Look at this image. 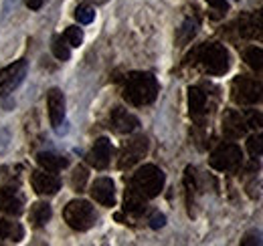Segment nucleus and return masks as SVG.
<instances>
[{"mask_svg":"<svg viewBox=\"0 0 263 246\" xmlns=\"http://www.w3.org/2000/svg\"><path fill=\"white\" fill-rule=\"evenodd\" d=\"M158 95V81L152 73H130L124 85V99L134 107L154 103Z\"/></svg>","mask_w":263,"mask_h":246,"instance_id":"obj_1","label":"nucleus"},{"mask_svg":"<svg viewBox=\"0 0 263 246\" xmlns=\"http://www.w3.org/2000/svg\"><path fill=\"white\" fill-rule=\"evenodd\" d=\"M191 57H197V61L202 65V69L209 73V75H225L229 71V53L223 45L219 43H211V45H204L197 49Z\"/></svg>","mask_w":263,"mask_h":246,"instance_id":"obj_2","label":"nucleus"},{"mask_svg":"<svg viewBox=\"0 0 263 246\" xmlns=\"http://www.w3.org/2000/svg\"><path fill=\"white\" fill-rule=\"evenodd\" d=\"M164 182H166L164 172H162L158 166H154V163H146V166H142V168L134 174V178H132V188L138 190L144 198H156V196L162 192Z\"/></svg>","mask_w":263,"mask_h":246,"instance_id":"obj_3","label":"nucleus"},{"mask_svg":"<svg viewBox=\"0 0 263 246\" xmlns=\"http://www.w3.org/2000/svg\"><path fill=\"white\" fill-rule=\"evenodd\" d=\"M63 218H65V222L73 230L85 232V230H89L96 224L98 214H96L93 206L87 200H73V202H69L65 206Z\"/></svg>","mask_w":263,"mask_h":246,"instance_id":"obj_4","label":"nucleus"},{"mask_svg":"<svg viewBox=\"0 0 263 246\" xmlns=\"http://www.w3.org/2000/svg\"><path fill=\"white\" fill-rule=\"evenodd\" d=\"M243 161L241 148L237 144H221L213 154H211V168L217 172H235Z\"/></svg>","mask_w":263,"mask_h":246,"instance_id":"obj_5","label":"nucleus"},{"mask_svg":"<svg viewBox=\"0 0 263 246\" xmlns=\"http://www.w3.org/2000/svg\"><path fill=\"white\" fill-rule=\"evenodd\" d=\"M233 101L239 105H253L263 99V85L251 77H237L231 85Z\"/></svg>","mask_w":263,"mask_h":246,"instance_id":"obj_6","label":"nucleus"},{"mask_svg":"<svg viewBox=\"0 0 263 246\" xmlns=\"http://www.w3.org/2000/svg\"><path fill=\"white\" fill-rule=\"evenodd\" d=\"M146 154H148V139L144 135L128 139L120 152V161H118L120 170H130L132 166H136Z\"/></svg>","mask_w":263,"mask_h":246,"instance_id":"obj_7","label":"nucleus"},{"mask_svg":"<svg viewBox=\"0 0 263 246\" xmlns=\"http://www.w3.org/2000/svg\"><path fill=\"white\" fill-rule=\"evenodd\" d=\"M27 75V61H14L12 65L0 69V97L12 93Z\"/></svg>","mask_w":263,"mask_h":246,"instance_id":"obj_8","label":"nucleus"},{"mask_svg":"<svg viewBox=\"0 0 263 246\" xmlns=\"http://www.w3.org/2000/svg\"><path fill=\"white\" fill-rule=\"evenodd\" d=\"M111 154H114L111 141L107 137H99L98 141L93 144L91 152L87 154V161L96 170H105L109 166V161H111Z\"/></svg>","mask_w":263,"mask_h":246,"instance_id":"obj_9","label":"nucleus"},{"mask_svg":"<svg viewBox=\"0 0 263 246\" xmlns=\"http://www.w3.org/2000/svg\"><path fill=\"white\" fill-rule=\"evenodd\" d=\"M0 212L8 216L23 214V198L16 186H4L0 190Z\"/></svg>","mask_w":263,"mask_h":246,"instance_id":"obj_10","label":"nucleus"},{"mask_svg":"<svg viewBox=\"0 0 263 246\" xmlns=\"http://www.w3.org/2000/svg\"><path fill=\"white\" fill-rule=\"evenodd\" d=\"M91 198L99 202L101 206H116V186L109 178H98L93 184H91Z\"/></svg>","mask_w":263,"mask_h":246,"instance_id":"obj_11","label":"nucleus"},{"mask_svg":"<svg viewBox=\"0 0 263 246\" xmlns=\"http://www.w3.org/2000/svg\"><path fill=\"white\" fill-rule=\"evenodd\" d=\"M31 184H33L34 192L36 194H43V196H53L61 190V180L57 176H53V172H34L33 178H31Z\"/></svg>","mask_w":263,"mask_h":246,"instance_id":"obj_12","label":"nucleus"},{"mask_svg":"<svg viewBox=\"0 0 263 246\" xmlns=\"http://www.w3.org/2000/svg\"><path fill=\"white\" fill-rule=\"evenodd\" d=\"M138 125H140L138 117L128 113V111L122 109V107H116V109L111 111V115H109V127H111L116 133H132Z\"/></svg>","mask_w":263,"mask_h":246,"instance_id":"obj_13","label":"nucleus"},{"mask_svg":"<svg viewBox=\"0 0 263 246\" xmlns=\"http://www.w3.org/2000/svg\"><path fill=\"white\" fill-rule=\"evenodd\" d=\"M47 105H49V117L51 125L59 127L65 119V97L59 89H51L47 95Z\"/></svg>","mask_w":263,"mask_h":246,"instance_id":"obj_14","label":"nucleus"},{"mask_svg":"<svg viewBox=\"0 0 263 246\" xmlns=\"http://www.w3.org/2000/svg\"><path fill=\"white\" fill-rule=\"evenodd\" d=\"M247 121H245V117L239 113V111H227L225 115H223V131H225V135L231 137V139H237V137H241V135H245L247 133Z\"/></svg>","mask_w":263,"mask_h":246,"instance_id":"obj_15","label":"nucleus"},{"mask_svg":"<svg viewBox=\"0 0 263 246\" xmlns=\"http://www.w3.org/2000/svg\"><path fill=\"white\" fill-rule=\"evenodd\" d=\"M239 32L247 38H257L263 40V20L253 16V14H247V16H241L239 20Z\"/></svg>","mask_w":263,"mask_h":246,"instance_id":"obj_16","label":"nucleus"},{"mask_svg":"<svg viewBox=\"0 0 263 246\" xmlns=\"http://www.w3.org/2000/svg\"><path fill=\"white\" fill-rule=\"evenodd\" d=\"M146 200L148 198H144L138 190H134V188H128L126 190V212H130L134 216H140L146 212Z\"/></svg>","mask_w":263,"mask_h":246,"instance_id":"obj_17","label":"nucleus"},{"mask_svg":"<svg viewBox=\"0 0 263 246\" xmlns=\"http://www.w3.org/2000/svg\"><path fill=\"white\" fill-rule=\"evenodd\" d=\"M36 161H39V166H41L43 170H47V172H59V170L67 168V163H69L67 157L49 154V152H43V154L36 155Z\"/></svg>","mask_w":263,"mask_h":246,"instance_id":"obj_18","label":"nucleus"},{"mask_svg":"<svg viewBox=\"0 0 263 246\" xmlns=\"http://www.w3.org/2000/svg\"><path fill=\"white\" fill-rule=\"evenodd\" d=\"M204 107H206V95L202 89L198 87H191L189 89V109H191V115L198 117L204 113Z\"/></svg>","mask_w":263,"mask_h":246,"instance_id":"obj_19","label":"nucleus"},{"mask_svg":"<svg viewBox=\"0 0 263 246\" xmlns=\"http://www.w3.org/2000/svg\"><path fill=\"white\" fill-rule=\"evenodd\" d=\"M23 234H25L23 232V226L0 218V242L2 240H14V242H18L23 238Z\"/></svg>","mask_w":263,"mask_h":246,"instance_id":"obj_20","label":"nucleus"},{"mask_svg":"<svg viewBox=\"0 0 263 246\" xmlns=\"http://www.w3.org/2000/svg\"><path fill=\"white\" fill-rule=\"evenodd\" d=\"M243 57H245V63H247L253 71L263 73V49H259V47H251V49L245 51Z\"/></svg>","mask_w":263,"mask_h":246,"instance_id":"obj_21","label":"nucleus"},{"mask_svg":"<svg viewBox=\"0 0 263 246\" xmlns=\"http://www.w3.org/2000/svg\"><path fill=\"white\" fill-rule=\"evenodd\" d=\"M31 220L34 224H47L51 220V206L47 202H39L33 206V212H31Z\"/></svg>","mask_w":263,"mask_h":246,"instance_id":"obj_22","label":"nucleus"},{"mask_svg":"<svg viewBox=\"0 0 263 246\" xmlns=\"http://www.w3.org/2000/svg\"><path fill=\"white\" fill-rule=\"evenodd\" d=\"M53 55H55L59 61H67V59H69L71 51H69V45H67V40L63 36H57V38L53 40Z\"/></svg>","mask_w":263,"mask_h":246,"instance_id":"obj_23","label":"nucleus"},{"mask_svg":"<svg viewBox=\"0 0 263 246\" xmlns=\"http://www.w3.org/2000/svg\"><path fill=\"white\" fill-rule=\"evenodd\" d=\"M71 184L75 188V192H83L85 190V184H87V170L83 166H77L75 168V174L71 178Z\"/></svg>","mask_w":263,"mask_h":246,"instance_id":"obj_24","label":"nucleus"},{"mask_svg":"<svg viewBox=\"0 0 263 246\" xmlns=\"http://www.w3.org/2000/svg\"><path fill=\"white\" fill-rule=\"evenodd\" d=\"M247 152L251 154V157H259V155H263V133L251 135V137L247 139Z\"/></svg>","mask_w":263,"mask_h":246,"instance_id":"obj_25","label":"nucleus"},{"mask_svg":"<svg viewBox=\"0 0 263 246\" xmlns=\"http://www.w3.org/2000/svg\"><path fill=\"white\" fill-rule=\"evenodd\" d=\"M63 38L67 40L69 47H79L83 43V32H81V29H77V27H69L65 31V34H63Z\"/></svg>","mask_w":263,"mask_h":246,"instance_id":"obj_26","label":"nucleus"},{"mask_svg":"<svg viewBox=\"0 0 263 246\" xmlns=\"http://www.w3.org/2000/svg\"><path fill=\"white\" fill-rule=\"evenodd\" d=\"M75 18H77V23H81V25H89V23H93L96 12H93L91 6H79V8L75 10Z\"/></svg>","mask_w":263,"mask_h":246,"instance_id":"obj_27","label":"nucleus"},{"mask_svg":"<svg viewBox=\"0 0 263 246\" xmlns=\"http://www.w3.org/2000/svg\"><path fill=\"white\" fill-rule=\"evenodd\" d=\"M195 32H197V25L193 23V20H186L184 25H182V31H180V36H178V43H189L193 36H195Z\"/></svg>","mask_w":263,"mask_h":246,"instance_id":"obj_28","label":"nucleus"},{"mask_svg":"<svg viewBox=\"0 0 263 246\" xmlns=\"http://www.w3.org/2000/svg\"><path fill=\"white\" fill-rule=\"evenodd\" d=\"M245 121H247V127L261 129L263 127V113H259V111H249V113H247V117H245Z\"/></svg>","mask_w":263,"mask_h":246,"instance_id":"obj_29","label":"nucleus"},{"mask_svg":"<svg viewBox=\"0 0 263 246\" xmlns=\"http://www.w3.org/2000/svg\"><path fill=\"white\" fill-rule=\"evenodd\" d=\"M166 224V216L164 214H160V212H154L152 214V218H150V226L156 230V228H162Z\"/></svg>","mask_w":263,"mask_h":246,"instance_id":"obj_30","label":"nucleus"},{"mask_svg":"<svg viewBox=\"0 0 263 246\" xmlns=\"http://www.w3.org/2000/svg\"><path fill=\"white\" fill-rule=\"evenodd\" d=\"M206 4L213 6V8H217V10H221V12H227L229 10V2L227 0H206Z\"/></svg>","mask_w":263,"mask_h":246,"instance_id":"obj_31","label":"nucleus"},{"mask_svg":"<svg viewBox=\"0 0 263 246\" xmlns=\"http://www.w3.org/2000/svg\"><path fill=\"white\" fill-rule=\"evenodd\" d=\"M241 244L247 246V244H261V238H259V234H247L243 240H241Z\"/></svg>","mask_w":263,"mask_h":246,"instance_id":"obj_32","label":"nucleus"},{"mask_svg":"<svg viewBox=\"0 0 263 246\" xmlns=\"http://www.w3.org/2000/svg\"><path fill=\"white\" fill-rule=\"evenodd\" d=\"M43 2H45V0H27V6H29L31 10H39V8L43 6Z\"/></svg>","mask_w":263,"mask_h":246,"instance_id":"obj_33","label":"nucleus"}]
</instances>
